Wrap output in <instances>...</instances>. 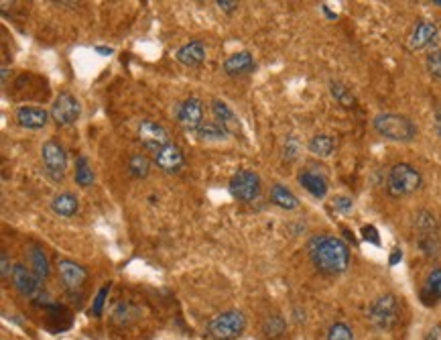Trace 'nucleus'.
<instances>
[{
	"mask_svg": "<svg viewBox=\"0 0 441 340\" xmlns=\"http://www.w3.org/2000/svg\"><path fill=\"white\" fill-rule=\"evenodd\" d=\"M51 210H54L57 216L61 218L76 216L78 210H80V200H78V196H74L71 191L57 194L54 200H51Z\"/></svg>",
	"mask_w": 441,
	"mask_h": 340,
	"instance_id": "aec40b11",
	"label": "nucleus"
},
{
	"mask_svg": "<svg viewBox=\"0 0 441 340\" xmlns=\"http://www.w3.org/2000/svg\"><path fill=\"white\" fill-rule=\"evenodd\" d=\"M216 4H218L220 11H224V13L228 14H232L236 9H238V2H236V0H218Z\"/></svg>",
	"mask_w": 441,
	"mask_h": 340,
	"instance_id": "e433bc0d",
	"label": "nucleus"
},
{
	"mask_svg": "<svg viewBox=\"0 0 441 340\" xmlns=\"http://www.w3.org/2000/svg\"><path fill=\"white\" fill-rule=\"evenodd\" d=\"M401 259H402L401 249H395V251H392V255H390V259H388V265H397Z\"/></svg>",
	"mask_w": 441,
	"mask_h": 340,
	"instance_id": "a19ab883",
	"label": "nucleus"
},
{
	"mask_svg": "<svg viewBox=\"0 0 441 340\" xmlns=\"http://www.w3.org/2000/svg\"><path fill=\"white\" fill-rule=\"evenodd\" d=\"M138 141L145 149L153 151V153H157L165 145L171 143L167 129L163 124L155 123V121H148V119L141 121V124H138Z\"/></svg>",
	"mask_w": 441,
	"mask_h": 340,
	"instance_id": "9d476101",
	"label": "nucleus"
},
{
	"mask_svg": "<svg viewBox=\"0 0 441 340\" xmlns=\"http://www.w3.org/2000/svg\"><path fill=\"white\" fill-rule=\"evenodd\" d=\"M0 263H2V265H0V269H2V279H6L9 275H13L11 263H9V255H6L4 251L0 253Z\"/></svg>",
	"mask_w": 441,
	"mask_h": 340,
	"instance_id": "4c0bfd02",
	"label": "nucleus"
},
{
	"mask_svg": "<svg viewBox=\"0 0 441 340\" xmlns=\"http://www.w3.org/2000/svg\"><path fill=\"white\" fill-rule=\"evenodd\" d=\"M417 245H419V249H421L423 255H427V257H437L441 251L440 231L417 232Z\"/></svg>",
	"mask_w": 441,
	"mask_h": 340,
	"instance_id": "4be33fe9",
	"label": "nucleus"
},
{
	"mask_svg": "<svg viewBox=\"0 0 441 340\" xmlns=\"http://www.w3.org/2000/svg\"><path fill=\"white\" fill-rule=\"evenodd\" d=\"M299 184H301L303 190H308L309 194H311L313 198H318V200L325 198V194H328V179H325L323 174L315 171V169L301 171V174H299Z\"/></svg>",
	"mask_w": 441,
	"mask_h": 340,
	"instance_id": "a211bd4d",
	"label": "nucleus"
},
{
	"mask_svg": "<svg viewBox=\"0 0 441 340\" xmlns=\"http://www.w3.org/2000/svg\"><path fill=\"white\" fill-rule=\"evenodd\" d=\"M425 66H427V71L435 80H441V49H433L431 54H427Z\"/></svg>",
	"mask_w": 441,
	"mask_h": 340,
	"instance_id": "473e14b6",
	"label": "nucleus"
},
{
	"mask_svg": "<svg viewBox=\"0 0 441 340\" xmlns=\"http://www.w3.org/2000/svg\"><path fill=\"white\" fill-rule=\"evenodd\" d=\"M198 136L201 141H216L218 143V141H226L230 135L224 131V126H220L218 123H203L198 131Z\"/></svg>",
	"mask_w": 441,
	"mask_h": 340,
	"instance_id": "c756f323",
	"label": "nucleus"
},
{
	"mask_svg": "<svg viewBox=\"0 0 441 340\" xmlns=\"http://www.w3.org/2000/svg\"><path fill=\"white\" fill-rule=\"evenodd\" d=\"M427 298H431V304H435V301L441 299V267H435V269L427 275V279H425L423 301H427Z\"/></svg>",
	"mask_w": 441,
	"mask_h": 340,
	"instance_id": "393cba45",
	"label": "nucleus"
},
{
	"mask_svg": "<svg viewBox=\"0 0 441 340\" xmlns=\"http://www.w3.org/2000/svg\"><path fill=\"white\" fill-rule=\"evenodd\" d=\"M41 159H43V169L49 179L54 181H64L67 171V155L66 149L57 141H47L41 147Z\"/></svg>",
	"mask_w": 441,
	"mask_h": 340,
	"instance_id": "0eeeda50",
	"label": "nucleus"
},
{
	"mask_svg": "<svg viewBox=\"0 0 441 340\" xmlns=\"http://www.w3.org/2000/svg\"><path fill=\"white\" fill-rule=\"evenodd\" d=\"M155 165L159 167L163 174L175 176V174H179L186 167L183 151L179 149L177 145H173V143H169V145H165L163 149L155 153Z\"/></svg>",
	"mask_w": 441,
	"mask_h": 340,
	"instance_id": "ddd939ff",
	"label": "nucleus"
},
{
	"mask_svg": "<svg viewBox=\"0 0 441 340\" xmlns=\"http://www.w3.org/2000/svg\"><path fill=\"white\" fill-rule=\"evenodd\" d=\"M31 263H33V273L39 277L41 281L49 277V261H47V255L43 253V249H39V246L31 249Z\"/></svg>",
	"mask_w": 441,
	"mask_h": 340,
	"instance_id": "cd10ccee",
	"label": "nucleus"
},
{
	"mask_svg": "<svg viewBox=\"0 0 441 340\" xmlns=\"http://www.w3.org/2000/svg\"><path fill=\"white\" fill-rule=\"evenodd\" d=\"M297 153H299V143H297L295 139H289L287 145H285V157H287V159H295Z\"/></svg>",
	"mask_w": 441,
	"mask_h": 340,
	"instance_id": "c9c22d12",
	"label": "nucleus"
},
{
	"mask_svg": "<svg viewBox=\"0 0 441 340\" xmlns=\"http://www.w3.org/2000/svg\"><path fill=\"white\" fill-rule=\"evenodd\" d=\"M440 37V29L435 23L431 21H419L411 31V37H409V49L419 51V49H427L431 45L437 43Z\"/></svg>",
	"mask_w": 441,
	"mask_h": 340,
	"instance_id": "4468645a",
	"label": "nucleus"
},
{
	"mask_svg": "<svg viewBox=\"0 0 441 340\" xmlns=\"http://www.w3.org/2000/svg\"><path fill=\"white\" fill-rule=\"evenodd\" d=\"M136 318H138V310L133 308L131 304H124V301L116 304L114 310H112V322L118 324V326H128Z\"/></svg>",
	"mask_w": 441,
	"mask_h": 340,
	"instance_id": "a878e982",
	"label": "nucleus"
},
{
	"mask_svg": "<svg viewBox=\"0 0 441 340\" xmlns=\"http://www.w3.org/2000/svg\"><path fill=\"white\" fill-rule=\"evenodd\" d=\"M175 116H177V123L181 124L183 131L188 133H198L203 124V104H201L200 98H188L183 100L177 110H175Z\"/></svg>",
	"mask_w": 441,
	"mask_h": 340,
	"instance_id": "1a4fd4ad",
	"label": "nucleus"
},
{
	"mask_svg": "<svg viewBox=\"0 0 441 340\" xmlns=\"http://www.w3.org/2000/svg\"><path fill=\"white\" fill-rule=\"evenodd\" d=\"M435 129H437V135H440L441 139V109L437 110V114H435Z\"/></svg>",
	"mask_w": 441,
	"mask_h": 340,
	"instance_id": "79ce46f5",
	"label": "nucleus"
},
{
	"mask_svg": "<svg viewBox=\"0 0 441 340\" xmlns=\"http://www.w3.org/2000/svg\"><path fill=\"white\" fill-rule=\"evenodd\" d=\"M323 13L328 14V16H330V19H335V14L332 13V11H330V9H328V6H323Z\"/></svg>",
	"mask_w": 441,
	"mask_h": 340,
	"instance_id": "c03bdc74",
	"label": "nucleus"
},
{
	"mask_svg": "<svg viewBox=\"0 0 441 340\" xmlns=\"http://www.w3.org/2000/svg\"><path fill=\"white\" fill-rule=\"evenodd\" d=\"M308 149L318 155V157H330L335 149V141L334 136L330 135H315L308 143Z\"/></svg>",
	"mask_w": 441,
	"mask_h": 340,
	"instance_id": "b1692460",
	"label": "nucleus"
},
{
	"mask_svg": "<svg viewBox=\"0 0 441 340\" xmlns=\"http://www.w3.org/2000/svg\"><path fill=\"white\" fill-rule=\"evenodd\" d=\"M375 131L380 136H385L388 141H395V143H409L417 136V124L402 116V114H392V112H385V114H378L375 116Z\"/></svg>",
	"mask_w": 441,
	"mask_h": 340,
	"instance_id": "f03ea898",
	"label": "nucleus"
},
{
	"mask_svg": "<svg viewBox=\"0 0 441 340\" xmlns=\"http://www.w3.org/2000/svg\"><path fill=\"white\" fill-rule=\"evenodd\" d=\"M334 208H335V210H340V212H348V210H352V200H350V198H346V196H342V198H335Z\"/></svg>",
	"mask_w": 441,
	"mask_h": 340,
	"instance_id": "58836bf2",
	"label": "nucleus"
},
{
	"mask_svg": "<svg viewBox=\"0 0 441 340\" xmlns=\"http://www.w3.org/2000/svg\"><path fill=\"white\" fill-rule=\"evenodd\" d=\"M108 291H110V284H108V286H104V287H100L98 296L94 298V304H92V314H94V318H100V316H102V312H104V304H106Z\"/></svg>",
	"mask_w": 441,
	"mask_h": 340,
	"instance_id": "72a5a7b5",
	"label": "nucleus"
},
{
	"mask_svg": "<svg viewBox=\"0 0 441 340\" xmlns=\"http://www.w3.org/2000/svg\"><path fill=\"white\" fill-rule=\"evenodd\" d=\"M362 236H364V241H368V243H372V245H380V236H378V231H376L375 226H364L362 229Z\"/></svg>",
	"mask_w": 441,
	"mask_h": 340,
	"instance_id": "f704fd0d",
	"label": "nucleus"
},
{
	"mask_svg": "<svg viewBox=\"0 0 441 340\" xmlns=\"http://www.w3.org/2000/svg\"><path fill=\"white\" fill-rule=\"evenodd\" d=\"M368 318L372 322V326L388 332L397 326L399 318H401V306H399V299L395 298L392 294H385V296H378V298L370 304L368 308Z\"/></svg>",
	"mask_w": 441,
	"mask_h": 340,
	"instance_id": "20e7f679",
	"label": "nucleus"
},
{
	"mask_svg": "<svg viewBox=\"0 0 441 340\" xmlns=\"http://www.w3.org/2000/svg\"><path fill=\"white\" fill-rule=\"evenodd\" d=\"M246 330V318L238 310L218 314L208 324V334L214 340H236Z\"/></svg>",
	"mask_w": 441,
	"mask_h": 340,
	"instance_id": "39448f33",
	"label": "nucleus"
},
{
	"mask_svg": "<svg viewBox=\"0 0 441 340\" xmlns=\"http://www.w3.org/2000/svg\"><path fill=\"white\" fill-rule=\"evenodd\" d=\"M212 112H214L216 123L220 124V126H224V131H226L228 135L230 136L242 135L240 119L236 116V112L230 109L224 100H214V102H212Z\"/></svg>",
	"mask_w": 441,
	"mask_h": 340,
	"instance_id": "2eb2a0df",
	"label": "nucleus"
},
{
	"mask_svg": "<svg viewBox=\"0 0 441 340\" xmlns=\"http://www.w3.org/2000/svg\"><path fill=\"white\" fill-rule=\"evenodd\" d=\"M128 171H131V176L136 177V179H143V177L148 176V171H151V161H148L145 155H133L131 157V161H128Z\"/></svg>",
	"mask_w": 441,
	"mask_h": 340,
	"instance_id": "7c9ffc66",
	"label": "nucleus"
},
{
	"mask_svg": "<svg viewBox=\"0 0 441 340\" xmlns=\"http://www.w3.org/2000/svg\"><path fill=\"white\" fill-rule=\"evenodd\" d=\"M285 330H287V324L283 320L281 316L273 314V316H267L265 322H263V334L267 340H281L285 336Z\"/></svg>",
	"mask_w": 441,
	"mask_h": 340,
	"instance_id": "5701e85b",
	"label": "nucleus"
},
{
	"mask_svg": "<svg viewBox=\"0 0 441 340\" xmlns=\"http://www.w3.org/2000/svg\"><path fill=\"white\" fill-rule=\"evenodd\" d=\"M177 61L186 68H200L206 61V45L201 41H189L177 49Z\"/></svg>",
	"mask_w": 441,
	"mask_h": 340,
	"instance_id": "f3484780",
	"label": "nucleus"
},
{
	"mask_svg": "<svg viewBox=\"0 0 441 340\" xmlns=\"http://www.w3.org/2000/svg\"><path fill=\"white\" fill-rule=\"evenodd\" d=\"M308 251L315 269L325 275L344 273L350 265V249L342 239L332 236V234L313 236L309 241Z\"/></svg>",
	"mask_w": 441,
	"mask_h": 340,
	"instance_id": "f257e3e1",
	"label": "nucleus"
},
{
	"mask_svg": "<svg viewBox=\"0 0 441 340\" xmlns=\"http://www.w3.org/2000/svg\"><path fill=\"white\" fill-rule=\"evenodd\" d=\"M270 202L275 206H279L283 210H295L299 206V200L293 191L289 190L287 186L283 184H275L273 190H270Z\"/></svg>",
	"mask_w": 441,
	"mask_h": 340,
	"instance_id": "412c9836",
	"label": "nucleus"
},
{
	"mask_svg": "<svg viewBox=\"0 0 441 340\" xmlns=\"http://www.w3.org/2000/svg\"><path fill=\"white\" fill-rule=\"evenodd\" d=\"M330 92H332V96H334L335 102L340 106H344V109H354L356 106V98H354V94L348 90L344 84L332 82L330 84Z\"/></svg>",
	"mask_w": 441,
	"mask_h": 340,
	"instance_id": "c85d7f7f",
	"label": "nucleus"
},
{
	"mask_svg": "<svg viewBox=\"0 0 441 340\" xmlns=\"http://www.w3.org/2000/svg\"><path fill=\"white\" fill-rule=\"evenodd\" d=\"M425 340H441V324H435L427 330Z\"/></svg>",
	"mask_w": 441,
	"mask_h": 340,
	"instance_id": "ea45409f",
	"label": "nucleus"
},
{
	"mask_svg": "<svg viewBox=\"0 0 441 340\" xmlns=\"http://www.w3.org/2000/svg\"><path fill=\"white\" fill-rule=\"evenodd\" d=\"M47 121H49L47 110L39 106H21L16 110V123L29 131H39L47 124Z\"/></svg>",
	"mask_w": 441,
	"mask_h": 340,
	"instance_id": "dca6fc26",
	"label": "nucleus"
},
{
	"mask_svg": "<svg viewBox=\"0 0 441 340\" xmlns=\"http://www.w3.org/2000/svg\"><path fill=\"white\" fill-rule=\"evenodd\" d=\"M57 271H59V277H61V281H64V287H66L67 291H71V294L80 291L81 286H83L86 279H88L86 267H81L80 263H76V261H71V259H61V261L57 263Z\"/></svg>",
	"mask_w": 441,
	"mask_h": 340,
	"instance_id": "9b49d317",
	"label": "nucleus"
},
{
	"mask_svg": "<svg viewBox=\"0 0 441 340\" xmlns=\"http://www.w3.org/2000/svg\"><path fill=\"white\" fill-rule=\"evenodd\" d=\"M76 184L81 188H88L94 184V171H92V165L86 155H80L76 161Z\"/></svg>",
	"mask_w": 441,
	"mask_h": 340,
	"instance_id": "bb28decb",
	"label": "nucleus"
},
{
	"mask_svg": "<svg viewBox=\"0 0 441 340\" xmlns=\"http://www.w3.org/2000/svg\"><path fill=\"white\" fill-rule=\"evenodd\" d=\"M13 286L19 289L21 296L29 299L41 298V279L33 271H29L25 265L16 263L13 267Z\"/></svg>",
	"mask_w": 441,
	"mask_h": 340,
	"instance_id": "f8f14e48",
	"label": "nucleus"
},
{
	"mask_svg": "<svg viewBox=\"0 0 441 340\" xmlns=\"http://www.w3.org/2000/svg\"><path fill=\"white\" fill-rule=\"evenodd\" d=\"M433 4H435V6H441V0H435Z\"/></svg>",
	"mask_w": 441,
	"mask_h": 340,
	"instance_id": "a18cd8bd",
	"label": "nucleus"
},
{
	"mask_svg": "<svg viewBox=\"0 0 441 340\" xmlns=\"http://www.w3.org/2000/svg\"><path fill=\"white\" fill-rule=\"evenodd\" d=\"M81 114L80 100L69 92H59L55 98L54 106H51V119L59 126H69V124L78 123Z\"/></svg>",
	"mask_w": 441,
	"mask_h": 340,
	"instance_id": "6e6552de",
	"label": "nucleus"
},
{
	"mask_svg": "<svg viewBox=\"0 0 441 340\" xmlns=\"http://www.w3.org/2000/svg\"><path fill=\"white\" fill-rule=\"evenodd\" d=\"M96 51H98V54H100V55H110V54H112V49H110V47H108V49H106V47H96Z\"/></svg>",
	"mask_w": 441,
	"mask_h": 340,
	"instance_id": "37998d69",
	"label": "nucleus"
},
{
	"mask_svg": "<svg viewBox=\"0 0 441 340\" xmlns=\"http://www.w3.org/2000/svg\"><path fill=\"white\" fill-rule=\"evenodd\" d=\"M254 69H256V64H254V57L248 51L232 54L224 61V71L228 76H246V74H253Z\"/></svg>",
	"mask_w": 441,
	"mask_h": 340,
	"instance_id": "6ab92c4d",
	"label": "nucleus"
},
{
	"mask_svg": "<svg viewBox=\"0 0 441 340\" xmlns=\"http://www.w3.org/2000/svg\"><path fill=\"white\" fill-rule=\"evenodd\" d=\"M228 190H230V196L234 200H238L242 204H250V202H254L260 196L263 184H260L258 174H254L250 169H242V171H238L236 176L230 179Z\"/></svg>",
	"mask_w": 441,
	"mask_h": 340,
	"instance_id": "423d86ee",
	"label": "nucleus"
},
{
	"mask_svg": "<svg viewBox=\"0 0 441 340\" xmlns=\"http://www.w3.org/2000/svg\"><path fill=\"white\" fill-rule=\"evenodd\" d=\"M423 177L411 164H397L390 167L387 177V190L392 198H405L421 190Z\"/></svg>",
	"mask_w": 441,
	"mask_h": 340,
	"instance_id": "7ed1b4c3",
	"label": "nucleus"
},
{
	"mask_svg": "<svg viewBox=\"0 0 441 340\" xmlns=\"http://www.w3.org/2000/svg\"><path fill=\"white\" fill-rule=\"evenodd\" d=\"M328 340H354V332L344 322H335L328 330Z\"/></svg>",
	"mask_w": 441,
	"mask_h": 340,
	"instance_id": "2f4dec72",
	"label": "nucleus"
}]
</instances>
